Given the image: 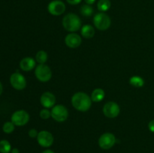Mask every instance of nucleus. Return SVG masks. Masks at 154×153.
I'll use <instances>...</instances> for the list:
<instances>
[{
	"mask_svg": "<svg viewBox=\"0 0 154 153\" xmlns=\"http://www.w3.org/2000/svg\"><path fill=\"white\" fill-rule=\"evenodd\" d=\"M72 106L76 110L82 112H86L91 106V98L84 92H77L72 98Z\"/></svg>",
	"mask_w": 154,
	"mask_h": 153,
	"instance_id": "f257e3e1",
	"label": "nucleus"
},
{
	"mask_svg": "<svg viewBox=\"0 0 154 153\" xmlns=\"http://www.w3.org/2000/svg\"><path fill=\"white\" fill-rule=\"evenodd\" d=\"M63 26L66 31L74 32L81 28V20L78 15L69 13L63 17Z\"/></svg>",
	"mask_w": 154,
	"mask_h": 153,
	"instance_id": "f03ea898",
	"label": "nucleus"
},
{
	"mask_svg": "<svg viewBox=\"0 0 154 153\" xmlns=\"http://www.w3.org/2000/svg\"><path fill=\"white\" fill-rule=\"evenodd\" d=\"M93 22L96 28L101 31L107 30L110 27L111 20L110 16L104 12L96 14L93 18Z\"/></svg>",
	"mask_w": 154,
	"mask_h": 153,
	"instance_id": "7ed1b4c3",
	"label": "nucleus"
},
{
	"mask_svg": "<svg viewBox=\"0 0 154 153\" xmlns=\"http://www.w3.org/2000/svg\"><path fill=\"white\" fill-rule=\"evenodd\" d=\"M35 74L36 78L41 82H48L52 76V71L51 68L45 64H39L36 66Z\"/></svg>",
	"mask_w": 154,
	"mask_h": 153,
	"instance_id": "20e7f679",
	"label": "nucleus"
},
{
	"mask_svg": "<svg viewBox=\"0 0 154 153\" xmlns=\"http://www.w3.org/2000/svg\"><path fill=\"white\" fill-rule=\"evenodd\" d=\"M69 116V111L67 108L62 104H58L54 106L51 110V117L56 120L57 122H62L66 121Z\"/></svg>",
	"mask_w": 154,
	"mask_h": 153,
	"instance_id": "39448f33",
	"label": "nucleus"
},
{
	"mask_svg": "<svg viewBox=\"0 0 154 153\" xmlns=\"http://www.w3.org/2000/svg\"><path fill=\"white\" fill-rule=\"evenodd\" d=\"M29 121V115L25 110H17L11 116V122L17 126H23Z\"/></svg>",
	"mask_w": 154,
	"mask_h": 153,
	"instance_id": "423d86ee",
	"label": "nucleus"
},
{
	"mask_svg": "<svg viewBox=\"0 0 154 153\" xmlns=\"http://www.w3.org/2000/svg\"><path fill=\"white\" fill-rule=\"evenodd\" d=\"M117 142L115 136L111 133L103 134L99 139V145L103 149H110Z\"/></svg>",
	"mask_w": 154,
	"mask_h": 153,
	"instance_id": "0eeeda50",
	"label": "nucleus"
},
{
	"mask_svg": "<svg viewBox=\"0 0 154 153\" xmlns=\"http://www.w3.org/2000/svg\"><path fill=\"white\" fill-rule=\"evenodd\" d=\"M48 10L54 16H60L66 10V4L61 0H54L48 4Z\"/></svg>",
	"mask_w": 154,
	"mask_h": 153,
	"instance_id": "6e6552de",
	"label": "nucleus"
},
{
	"mask_svg": "<svg viewBox=\"0 0 154 153\" xmlns=\"http://www.w3.org/2000/svg\"><path fill=\"white\" fill-rule=\"evenodd\" d=\"M37 140L41 146L48 148L53 145L54 139V136L51 132L48 131V130H42V131L38 132Z\"/></svg>",
	"mask_w": 154,
	"mask_h": 153,
	"instance_id": "1a4fd4ad",
	"label": "nucleus"
},
{
	"mask_svg": "<svg viewBox=\"0 0 154 153\" xmlns=\"http://www.w3.org/2000/svg\"><path fill=\"white\" fill-rule=\"evenodd\" d=\"M10 82L12 86L17 90H23L26 86L25 77L19 72L12 74L10 77Z\"/></svg>",
	"mask_w": 154,
	"mask_h": 153,
	"instance_id": "9d476101",
	"label": "nucleus"
},
{
	"mask_svg": "<svg viewBox=\"0 0 154 153\" xmlns=\"http://www.w3.org/2000/svg\"><path fill=\"white\" fill-rule=\"evenodd\" d=\"M120 109L117 103L113 101L108 102L105 104L103 107V112L105 116L108 118H115L120 114Z\"/></svg>",
	"mask_w": 154,
	"mask_h": 153,
	"instance_id": "9b49d317",
	"label": "nucleus"
},
{
	"mask_svg": "<svg viewBox=\"0 0 154 153\" xmlns=\"http://www.w3.org/2000/svg\"><path fill=\"white\" fill-rule=\"evenodd\" d=\"M81 38L76 33H70L67 34L65 38L66 44L69 48H77L81 44Z\"/></svg>",
	"mask_w": 154,
	"mask_h": 153,
	"instance_id": "f8f14e48",
	"label": "nucleus"
},
{
	"mask_svg": "<svg viewBox=\"0 0 154 153\" xmlns=\"http://www.w3.org/2000/svg\"><path fill=\"white\" fill-rule=\"evenodd\" d=\"M56 102V97L53 93L50 92H46L43 93L41 97V104L45 108H51L54 106Z\"/></svg>",
	"mask_w": 154,
	"mask_h": 153,
	"instance_id": "ddd939ff",
	"label": "nucleus"
},
{
	"mask_svg": "<svg viewBox=\"0 0 154 153\" xmlns=\"http://www.w3.org/2000/svg\"><path fill=\"white\" fill-rule=\"evenodd\" d=\"M20 67L24 71H29L35 67V61L32 57H26L20 61Z\"/></svg>",
	"mask_w": 154,
	"mask_h": 153,
	"instance_id": "4468645a",
	"label": "nucleus"
},
{
	"mask_svg": "<svg viewBox=\"0 0 154 153\" xmlns=\"http://www.w3.org/2000/svg\"><path fill=\"white\" fill-rule=\"evenodd\" d=\"M91 100L94 102H100L105 98V92L102 88H96L91 94Z\"/></svg>",
	"mask_w": 154,
	"mask_h": 153,
	"instance_id": "2eb2a0df",
	"label": "nucleus"
},
{
	"mask_svg": "<svg viewBox=\"0 0 154 153\" xmlns=\"http://www.w3.org/2000/svg\"><path fill=\"white\" fill-rule=\"evenodd\" d=\"M81 34L85 38H91L95 34V28L90 25H84L81 27Z\"/></svg>",
	"mask_w": 154,
	"mask_h": 153,
	"instance_id": "dca6fc26",
	"label": "nucleus"
},
{
	"mask_svg": "<svg viewBox=\"0 0 154 153\" xmlns=\"http://www.w3.org/2000/svg\"><path fill=\"white\" fill-rule=\"evenodd\" d=\"M111 3L110 0H99L97 3L98 10L101 12H105L111 8Z\"/></svg>",
	"mask_w": 154,
	"mask_h": 153,
	"instance_id": "f3484780",
	"label": "nucleus"
},
{
	"mask_svg": "<svg viewBox=\"0 0 154 153\" xmlns=\"http://www.w3.org/2000/svg\"><path fill=\"white\" fill-rule=\"evenodd\" d=\"M129 83L133 86L140 88L142 87L144 84V80L142 77L139 76H133L129 80Z\"/></svg>",
	"mask_w": 154,
	"mask_h": 153,
	"instance_id": "a211bd4d",
	"label": "nucleus"
},
{
	"mask_svg": "<svg viewBox=\"0 0 154 153\" xmlns=\"http://www.w3.org/2000/svg\"><path fill=\"white\" fill-rule=\"evenodd\" d=\"M11 151V146L10 142L6 140H2L0 141V152L9 153Z\"/></svg>",
	"mask_w": 154,
	"mask_h": 153,
	"instance_id": "6ab92c4d",
	"label": "nucleus"
},
{
	"mask_svg": "<svg viewBox=\"0 0 154 153\" xmlns=\"http://www.w3.org/2000/svg\"><path fill=\"white\" fill-rule=\"evenodd\" d=\"M48 53L44 50H40L35 56V59L39 64H45L48 61Z\"/></svg>",
	"mask_w": 154,
	"mask_h": 153,
	"instance_id": "aec40b11",
	"label": "nucleus"
},
{
	"mask_svg": "<svg viewBox=\"0 0 154 153\" xmlns=\"http://www.w3.org/2000/svg\"><path fill=\"white\" fill-rule=\"evenodd\" d=\"M81 14L84 16H90L93 14V8L90 4H84L81 8Z\"/></svg>",
	"mask_w": 154,
	"mask_h": 153,
	"instance_id": "412c9836",
	"label": "nucleus"
},
{
	"mask_svg": "<svg viewBox=\"0 0 154 153\" xmlns=\"http://www.w3.org/2000/svg\"><path fill=\"white\" fill-rule=\"evenodd\" d=\"M2 130L6 134L12 133L14 130V124L12 122H7L3 125Z\"/></svg>",
	"mask_w": 154,
	"mask_h": 153,
	"instance_id": "4be33fe9",
	"label": "nucleus"
},
{
	"mask_svg": "<svg viewBox=\"0 0 154 153\" xmlns=\"http://www.w3.org/2000/svg\"><path fill=\"white\" fill-rule=\"evenodd\" d=\"M39 116H40L41 118H43V119H48V118L51 116V112H50L47 108H45V109L42 110L40 111Z\"/></svg>",
	"mask_w": 154,
	"mask_h": 153,
	"instance_id": "5701e85b",
	"label": "nucleus"
},
{
	"mask_svg": "<svg viewBox=\"0 0 154 153\" xmlns=\"http://www.w3.org/2000/svg\"><path fill=\"white\" fill-rule=\"evenodd\" d=\"M29 136H30L31 138H35L38 136V132L37 131V130L36 129H31V130H29V131L28 133Z\"/></svg>",
	"mask_w": 154,
	"mask_h": 153,
	"instance_id": "b1692460",
	"label": "nucleus"
},
{
	"mask_svg": "<svg viewBox=\"0 0 154 153\" xmlns=\"http://www.w3.org/2000/svg\"><path fill=\"white\" fill-rule=\"evenodd\" d=\"M81 1H82V0H66V2H67L69 4H72V5L80 4V3L81 2Z\"/></svg>",
	"mask_w": 154,
	"mask_h": 153,
	"instance_id": "393cba45",
	"label": "nucleus"
},
{
	"mask_svg": "<svg viewBox=\"0 0 154 153\" xmlns=\"http://www.w3.org/2000/svg\"><path fill=\"white\" fill-rule=\"evenodd\" d=\"M148 128L151 132L154 133V119L151 120L148 124Z\"/></svg>",
	"mask_w": 154,
	"mask_h": 153,
	"instance_id": "a878e982",
	"label": "nucleus"
},
{
	"mask_svg": "<svg viewBox=\"0 0 154 153\" xmlns=\"http://www.w3.org/2000/svg\"><path fill=\"white\" fill-rule=\"evenodd\" d=\"M84 2H86V4L91 5V4H94L95 2H96V0H84Z\"/></svg>",
	"mask_w": 154,
	"mask_h": 153,
	"instance_id": "bb28decb",
	"label": "nucleus"
},
{
	"mask_svg": "<svg viewBox=\"0 0 154 153\" xmlns=\"http://www.w3.org/2000/svg\"><path fill=\"white\" fill-rule=\"evenodd\" d=\"M42 153H54V152L52 151V150L47 149V150H45V151H44V152H42Z\"/></svg>",
	"mask_w": 154,
	"mask_h": 153,
	"instance_id": "cd10ccee",
	"label": "nucleus"
},
{
	"mask_svg": "<svg viewBox=\"0 0 154 153\" xmlns=\"http://www.w3.org/2000/svg\"><path fill=\"white\" fill-rule=\"evenodd\" d=\"M11 153H19V150H18V148H14L11 150Z\"/></svg>",
	"mask_w": 154,
	"mask_h": 153,
	"instance_id": "c85d7f7f",
	"label": "nucleus"
},
{
	"mask_svg": "<svg viewBox=\"0 0 154 153\" xmlns=\"http://www.w3.org/2000/svg\"><path fill=\"white\" fill-rule=\"evenodd\" d=\"M2 90H3L2 84V82H0V95H1V94L2 93Z\"/></svg>",
	"mask_w": 154,
	"mask_h": 153,
	"instance_id": "c756f323",
	"label": "nucleus"
}]
</instances>
